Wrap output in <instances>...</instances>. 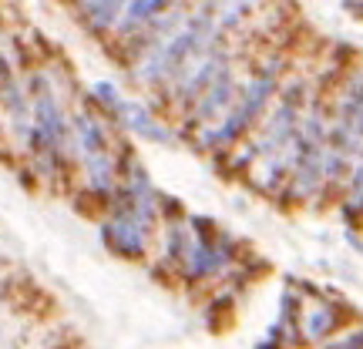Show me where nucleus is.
<instances>
[{
    "mask_svg": "<svg viewBox=\"0 0 363 349\" xmlns=\"http://www.w3.org/2000/svg\"><path fill=\"white\" fill-rule=\"evenodd\" d=\"M74 131H78V155L81 165L88 171L91 185L104 192L111 185V158H108V142H104V131L98 121H91L88 115H81L74 121Z\"/></svg>",
    "mask_w": 363,
    "mask_h": 349,
    "instance_id": "nucleus-1",
    "label": "nucleus"
},
{
    "mask_svg": "<svg viewBox=\"0 0 363 349\" xmlns=\"http://www.w3.org/2000/svg\"><path fill=\"white\" fill-rule=\"evenodd\" d=\"M266 94H269V81H266V78L256 81V84L246 91L242 104H235V111L229 115V121H225L222 128H216L212 135H208V144H219V142H229V138H235V135H239V131L249 125V118H252V115H256V111L262 108Z\"/></svg>",
    "mask_w": 363,
    "mask_h": 349,
    "instance_id": "nucleus-2",
    "label": "nucleus"
},
{
    "mask_svg": "<svg viewBox=\"0 0 363 349\" xmlns=\"http://www.w3.org/2000/svg\"><path fill=\"white\" fill-rule=\"evenodd\" d=\"M108 239H111V246L121 248V252H131V256H138L145 246V219L142 215H121L115 225H108Z\"/></svg>",
    "mask_w": 363,
    "mask_h": 349,
    "instance_id": "nucleus-3",
    "label": "nucleus"
},
{
    "mask_svg": "<svg viewBox=\"0 0 363 349\" xmlns=\"http://www.w3.org/2000/svg\"><path fill=\"white\" fill-rule=\"evenodd\" d=\"M61 135H65V128H61V115H57V108H54L51 98H40L38 101V142L44 151H57L61 148Z\"/></svg>",
    "mask_w": 363,
    "mask_h": 349,
    "instance_id": "nucleus-4",
    "label": "nucleus"
},
{
    "mask_svg": "<svg viewBox=\"0 0 363 349\" xmlns=\"http://www.w3.org/2000/svg\"><path fill=\"white\" fill-rule=\"evenodd\" d=\"M115 108L121 111V118H125V125H128L131 131H138L142 138H152V142H172V135L158 121H152V115L148 111H142L138 104H128V101H115Z\"/></svg>",
    "mask_w": 363,
    "mask_h": 349,
    "instance_id": "nucleus-5",
    "label": "nucleus"
}]
</instances>
